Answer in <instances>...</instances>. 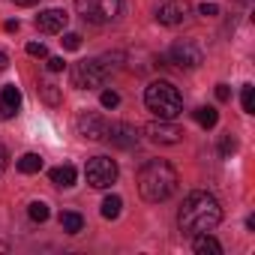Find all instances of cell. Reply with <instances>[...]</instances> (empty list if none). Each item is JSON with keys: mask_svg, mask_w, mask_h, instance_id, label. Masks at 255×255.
<instances>
[{"mask_svg": "<svg viewBox=\"0 0 255 255\" xmlns=\"http://www.w3.org/2000/svg\"><path fill=\"white\" fill-rule=\"evenodd\" d=\"M177 222H180V231H186V234L213 231L222 222V207H219V201L210 192L195 189V192H189L183 198V207L177 213Z\"/></svg>", "mask_w": 255, "mask_h": 255, "instance_id": "6da1fadb", "label": "cell"}, {"mask_svg": "<svg viewBox=\"0 0 255 255\" xmlns=\"http://www.w3.org/2000/svg\"><path fill=\"white\" fill-rule=\"evenodd\" d=\"M177 183H180V177H177L174 165L165 162V159H150V162H144L141 171H138V192H141V198L150 201V204L168 201V198L177 192Z\"/></svg>", "mask_w": 255, "mask_h": 255, "instance_id": "7a4b0ae2", "label": "cell"}, {"mask_svg": "<svg viewBox=\"0 0 255 255\" xmlns=\"http://www.w3.org/2000/svg\"><path fill=\"white\" fill-rule=\"evenodd\" d=\"M144 105L159 117V120H174L183 111V96L171 81H153L144 90Z\"/></svg>", "mask_w": 255, "mask_h": 255, "instance_id": "3957f363", "label": "cell"}, {"mask_svg": "<svg viewBox=\"0 0 255 255\" xmlns=\"http://www.w3.org/2000/svg\"><path fill=\"white\" fill-rule=\"evenodd\" d=\"M123 9V0H75V12L90 24H111Z\"/></svg>", "mask_w": 255, "mask_h": 255, "instance_id": "277c9868", "label": "cell"}, {"mask_svg": "<svg viewBox=\"0 0 255 255\" xmlns=\"http://www.w3.org/2000/svg\"><path fill=\"white\" fill-rule=\"evenodd\" d=\"M108 81V63L105 60H81L72 66V84L81 90L102 87Z\"/></svg>", "mask_w": 255, "mask_h": 255, "instance_id": "5b68a950", "label": "cell"}, {"mask_svg": "<svg viewBox=\"0 0 255 255\" xmlns=\"http://www.w3.org/2000/svg\"><path fill=\"white\" fill-rule=\"evenodd\" d=\"M84 177L93 189H108L117 180V162L108 159V156H93L84 165Z\"/></svg>", "mask_w": 255, "mask_h": 255, "instance_id": "8992f818", "label": "cell"}, {"mask_svg": "<svg viewBox=\"0 0 255 255\" xmlns=\"http://www.w3.org/2000/svg\"><path fill=\"white\" fill-rule=\"evenodd\" d=\"M168 57H171V63H177L180 69H198V66L204 63V51H201V45H195L192 39L174 42L171 51H168Z\"/></svg>", "mask_w": 255, "mask_h": 255, "instance_id": "52a82bcc", "label": "cell"}, {"mask_svg": "<svg viewBox=\"0 0 255 255\" xmlns=\"http://www.w3.org/2000/svg\"><path fill=\"white\" fill-rule=\"evenodd\" d=\"M78 135H84L87 141H105L108 135V120L96 111H84L78 117Z\"/></svg>", "mask_w": 255, "mask_h": 255, "instance_id": "ba28073f", "label": "cell"}, {"mask_svg": "<svg viewBox=\"0 0 255 255\" xmlns=\"http://www.w3.org/2000/svg\"><path fill=\"white\" fill-rule=\"evenodd\" d=\"M144 132L156 144H180L183 141V129H180V126H174L171 120H153V123H147Z\"/></svg>", "mask_w": 255, "mask_h": 255, "instance_id": "9c48e42d", "label": "cell"}, {"mask_svg": "<svg viewBox=\"0 0 255 255\" xmlns=\"http://www.w3.org/2000/svg\"><path fill=\"white\" fill-rule=\"evenodd\" d=\"M105 141H111L120 150H132L138 144V129H135V126H129V123H111Z\"/></svg>", "mask_w": 255, "mask_h": 255, "instance_id": "30bf717a", "label": "cell"}, {"mask_svg": "<svg viewBox=\"0 0 255 255\" xmlns=\"http://www.w3.org/2000/svg\"><path fill=\"white\" fill-rule=\"evenodd\" d=\"M186 12H189V6H186V3H180V0H168V3H162V6H159L156 21H159V24H165V27H177V24H183Z\"/></svg>", "mask_w": 255, "mask_h": 255, "instance_id": "8fae6325", "label": "cell"}, {"mask_svg": "<svg viewBox=\"0 0 255 255\" xmlns=\"http://www.w3.org/2000/svg\"><path fill=\"white\" fill-rule=\"evenodd\" d=\"M18 111H21V90L15 84H6L3 90H0V117L12 120Z\"/></svg>", "mask_w": 255, "mask_h": 255, "instance_id": "7c38bea8", "label": "cell"}, {"mask_svg": "<svg viewBox=\"0 0 255 255\" xmlns=\"http://www.w3.org/2000/svg\"><path fill=\"white\" fill-rule=\"evenodd\" d=\"M66 21H69V15H66L63 9H45V12L36 15V27H39L42 33H63Z\"/></svg>", "mask_w": 255, "mask_h": 255, "instance_id": "4fadbf2b", "label": "cell"}, {"mask_svg": "<svg viewBox=\"0 0 255 255\" xmlns=\"http://www.w3.org/2000/svg\"><path fill=\"white\" fill-rule=\"evenodd\" d=\"M51 183L54 186H60V189H69V186H75V180H78V171H75V165H69V162H63V165H57V168H51Z\"/></svg>", "mask_w": 255, "mask_h": 255, "instance_id": "5bb4252c", "label": "cell"}, {"mask_svg": "<svg viewBox=\"0 0 255 255\" xmlns=\"http://www.w3.org/2000/svg\"><path fill=\"white\" fill-rule=\"evenodd\" d=\"M192 249H195L198 255H222V243H219L213 234H207V231L195 234V240H192Z\"/></svg>", "mask_w": 255, "mask_h": 255, "instance_id": "9a60e30c", "label": "cell"}, {"mask_svg": "<svg viewBox=\"0 0 255 255\" xmlns=\"http://www.w3.org/2000/svg\"><path fill=\"white\" fill-rule=\"evenodd\" d=\"M192 117H195V123H198V126H204V129H213V126L219 123V111H216V108H210V105L195 108V111H192Z\"/></svg>", "mask_w": 255, "mask_h": 255, "instance_id": "2e32d148", "label": "cell"}, {"mask_svg": "<svg viewBox=\"0 0 255 255\" xmlns=\"http://www.w3.org/2000/svg\"><path fill=\"white\" fill-rule=\"evenodd\" d=\"M60 228H63L66 234H78V231L84 228V216L75 213V210H63V213H60Z\"/></svg>", "mask_w": 255, "mask_h": 255, "instance_id": "e0dca14e", "label": "cell"}, {"mask_svg": "<svg viewBox=\"0 0 255 255\" xmlns=\"http://www.w3.org/2000/svg\"><path fill=\"white\" fill-rule=\"evenodd\" d=\"M36 90H39V96H42L48 105H60V102H63V93H60V87H57L54 81H39Z\"/></svg>", "mask_w": 255, "mask_h": 255, "instance_id": "ac0fdd59", "label": "cell"}, {"mask_svg": "<svg viewBox=\"0 0 255 255\" xmlns=\"http://www.w3.org/2000/svg\"><path fill=\"white\" fill-rule=\"evenodd\" d=\"M18 171L21 174H39L42 171V156L39 153H24L18 159Z\"/></svg>", "mask_w": 255, "mask_h": 255, "instance_id": "d6986e66", "label": "cell"}, {"mask_svg": "<svg viewBox=\"0 0 255 255\" xmlns=\"http://www.w3.org/2000/svg\"><path fill=\"white\" fill-rule=\"evenodd\" d=\"M120 207H123V198H120V195H108V198L102 201L99 213H102L105 219H117V216H120Z\"/></svg>", "mask_w": 255, "mask_h": 255, "instance_id": "ffe728a7", "label": "cell"}, {"mask_svg": "<svg viewBox=\"0 0 255 255\" xmlns=\"http://www.w3.org/2000/svg\"><path fill=\"white\" fill-rule=\"evenodd\" d=\"M27 216H30L33 222H45V219L51 216V210H48L45 201H30V204H27Z\"/></svg>", "mask_w": 255, "mask_h": 255, "instance_id": "44dd1931", "label": "cell"}, {"mask_svg": "<svg viewBox=\"0 0 255 255\" xmlns=\"http://www.w3.org/2000/svg\"><path fill=\"white\" fill-rule=\"evenodd\" d=\"M240 102H243V111H246V114L255 111V87H252V84H243V90H240Z\"/></svg>", "mask_w": 255, "mask_h": 255, "instance_id": "7402d4cb", "label": "cell"}, {"mask_svg": "<svg viewBox=\"0 0 255 255\" xmlns=\"http://www.w3.org/2000/svg\"><path fill=\"white\" fill-rule=\"evenodd\" d=\"M99 102H102V108H117L120 105V93L117 90H102Z\"/></svg>", "mask_w": 255, "mask_h": 255, "instance_id": "603a6c76", "label": "cell"}, {"mask_svg": "<svg viewBox=\"0 0 255 255\" xmlns=\"http://www.w3.org/2000/svg\"><path fill=\"white\" fill-rule=\"evenodd\" d=\"M60 42H63L66 51H78V48H81V36H78V33H63Z\"/></svg>", "mask_w": 255, "mask_h": 255, "instance_id": "cb8c5ba5", "label": "cell"}, {"mask_svg": "<svg viewBox=\"0 0 255 255\" xmlns=\"http://www.w3.org/2000/svg\"><path fill=\"white\" fill-rule=\"evenodd\" d=\"M27 54L30 57H48V48H45V42H27Z\"/></svg>", "mask_w": 255, "mask_h": 255, "instance_id": "d4e9b609", "label": "cell"}, {"mask_svg": "<svg viewBox=\"0 0 255 255\" xmlns=\"http://www.w3.org/2000/svg\"><path fill=\"white\" fill-rule=\"evenodd\" d=\"M219 150H222V156H231V153L237 150V141H234L231 135H225V138H222V144H219Z\"/></svg>", "mask_w": 255, "mask_h": 255, "instance_id": "484cf974", "label": "cell"}, {"mask_svg": "<svg viewBox=\"0 0 255 255\" xmlns=\"http://www.w3.org/2000/svg\"><path fill=\"white\" fill-rule=\"evenodd\" d=\"M198 12H201L204 18H213V15H219V3H201Z\"/></svg>", "mask_w": 255, "mask_h": 255, "instance_id": "4316f807", "label": "cell"}, {"mask_svg": "<svg viewBox=\"0 0 255 255\" xmlns=\"http://www.w3.org/2000/svg\"><path fill=\"white\" fill-rule=\"evenodd\" d=\"M63 69H66L63 57H48V72H63Z\"/></svg>", "mask_w": 255, "mask_h": 255, "instance_id": "83f0119b", "label": "cell"}, {"mask_svg": "<svg viewBox=\"0 0 255 255\" xmlns=\"http://www.w3.org/2000/svg\"><path fill=\"white\" fill-rule=\"evenodd\" d=\"M216 99H219V102H228V99H231L228 84H216Z\"/></svg>", "mask_w": 255, "mask_h": 255, "instance_id": "f1b7e54d", "label": "cell"}, {"mask_svg": "<svg viewBox=\"0 0 255 255\" xmlns=\"http://www.w3.org/2000/svg\"><path fill=\"white\" fill-rule=\"evenodd\" d=\"M6 162H9V153H6V147H3V144H0V171L6 168Z\"/></svg>", "mask_w": 255, "mask_h": 255, "instance_id": "f546056e", "label": "cell"}, {"mask_svg": "<svg viewBox=\"0 0 255 255\" xmlns=\"http://www.w3.org/2000/svg\"><path fill=\"white\" fill-rule=\"evenodd\" d=\"M12 3H15V6H36L39 0H12Z\"/></svg>", "mask_w": 255, "mask_h": 255, "instance_id": "4dcf8cb0", "label": "cell"}, {"mask_svg": "<svg viewBox=\"0 0 255 255\" xmlns=\"http://www.w3.org/2000/svg\"><path fill=\"white\" fill-rule=\"evenodd\" d=\"M9 66V54L6 51H0V69H6Z\"/></svg>", "mask_w": 255, "mask_h": 255, "instance_id": "1f68e13d", "label": "cell"}, {"mask_svg": "<svg viewBox=\"0 0 255 255\" xmlns=\"http://www.w3.org/2000/svg\"><path fill=\"white\" fill-rule=\"evenodd\" d=\"M3 249H6V243H3V240H0V252H3Z\"/></svg>", "mask_w": 255, "mask_h": 255, "instance_id": "d6a6232c", "label": "cell"}]
</instances>
